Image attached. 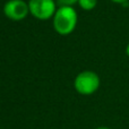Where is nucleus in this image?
I'll return each instance as SVG.
<instances>
[{
  "label": "nucleus",
  "instance_id": "nucleus-1",
  "mask_svg": "<svg viewBox=\"0 0 129 129\" xmlns=\"http://www.w3.org/2000/svg\"><path fill=\"white\" fill-rule=\"evenodd\" d=\"M78 22L77 11L73 7L61 6L57 9L53 16L54 31L60 35H68L73 33Z\"/></svg>",
  "mask_w": 129,
  "mask_h": 129
},
{
  "label": "nucleus",
  "instance_id": "nucleus-9",
  "mask_svg": "<svg viewBox=\"0 0 129 129\" xmlns=\"http://www.w3.org/2000/svg\"><path fill=\"white\" fill-rule=\"evenodd\" d=\"M95 129H112V128H109V127H98Z\"/></svg>",
  "mask_w": 129,
  "mask_h": 129
},
{
  "label": "nucleus",
  "instance_id": "nucleus-5",
  "mask_svg": "<svg viewBox=\"0 0 129 129\" xmlns=\"http://www.w3.org/2000/svg\"><path fill=\"white\" fill-rule=\"evenodd\" d=\"M78 4H79L82 9L89 11V10H93L96 7L98 0H78Z\"/></svg>",
  "mask_w": 129,
  "mask_h": 129
},
{
  "label": "nucleus",
  "instance_id": "nucleus-6",
  "mask_svg": "<svg viewBox=\"0 0 129 129\" xmlns=\"http://www.w3.org/2000/svg\"><path fill=\"white\" fill-rule=\"evenodd\" d=\"M58 4L61 6H66V7H73V5H75L76 2H78V0H57Z\"/></svg>",
  "mask_w": 129,
  "mask_h": 129
},
{
  "label": "nucleus",
  "instance_id": "nucleus-8",
  "mask_svg": "<svg viewBox=\"0 0 129 129\" xmlns=\"http://www.w3.org/2000/svg\"><path fill=\"white\" fill-rule=\"evenodd\" d=\"M126 54H127V57H129V43L127 44V47H126Z\"/></svg>",
  "mask_w": 129,
  "mask_h": 129
},
{
  "label": "nucleus",
  "instance_id": "nucleus-7",
  "mask_svg": "<svg viewBox=\"0 0 129 129\" xmlns=\"http://www.w3.org/2000/svg\"><path fill=\"white\" fill-rule=\"evenodd\" d=\"M112 2H114V4H119V5H123V6H126V5H128L129 0H111Z\"/></svg>",
  "mask_w": 129,
  "mask_h": 129
},
{
  "label": "nucleus",
  "instance_id": "nucleus-3",
  "mask_svg": "<svg viewBox=\"0 0 129 129\" xmlns=\"http://www.w3.org/2000/svg\"><path fill=\"white\" fill-rule=\"evenodd\" d=\"M29 13L40 20H48L57 11L54 0H29Z\"/></svg>",
  "mask_w": 129,
  "mask_h": 129
},
{
  "label": "nucleus",
  "instance_id": "nucleus-4",
  "mask_svg": "<svg viewBox=\"0 0 129 129\" xmlns=\"http://www.w3.org/2000/svg\"><path fill=\"white\" fill-rule=\"evenodd\" d=\"M29 13L28 2L24 0H8L4 6V14L11 20H22Z\"/></svg>",
  "mask_w": 129,
  "mask_h": 129
},
{
  "label": "nucleus",
  "instance_id": "nucleus-2",
  "mask_svg": "<svg viewBox=\"0 0 129 129\" xmlns=\"http://www.w3.org/2000/svg\"><path fill=\"white\" fill-rule=\"evenodd\" d=\"M74 86L77 93L82 95H91L100 87V77L92 70H84L76 76Z\"/></svg>",
  "mask_w": 129,
  "mask_h": 129
}]
</instances>
